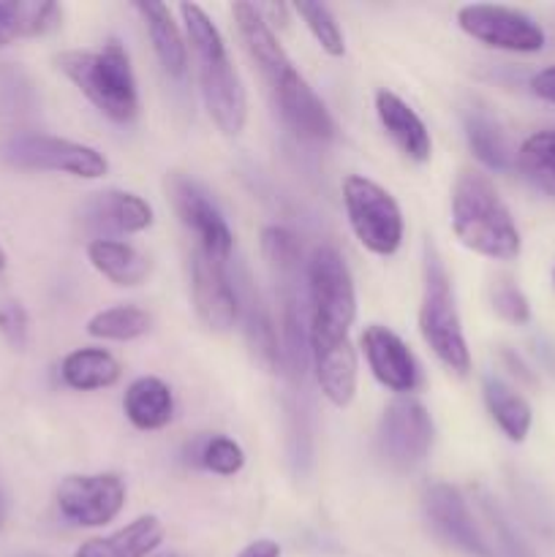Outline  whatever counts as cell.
<instances>
[{
	"label": "cell",
	"mask_w": 555,
	"mask_h": 557,
	"mask_svg": "<svg viewBox=\"0 0 555 557\" xmlns=\"http://www.w3.org/2000/svg\"><path fill=\"white\" fill-rule=\"evenodd\" d=\"M424 515L433 531L468 557H490L471 498L452 484H433L424 493Z\"/></svg>",
	"instance_id": "cell-14"
},
{
	"label": "cell",
	"mask_w": 555,
	"mask_h": 557,
	"mask_svg": "<svg viewBox=\"0 0 555 557\" xmlns=\"http://www.w3.org/2000/svg\"><path fill=\"white\" fill-rule=\"evenodd\" d=\"M9 259L0 245V335L14 348H22L27 343V313L16 294L9 286Z\"/></svg>",
	"instance_id": "cell-33"
},
{
	"label": "cell",
	"mask_w": 555,
	"mask_h": 557,
	"mask_svg": "<svg viewBox=\"0 0 555 557\" xmlns=\"http://www.w3.org/2000/svg\"><path fill=\"white\" fill-rule=\"evenodd\" d=\"M457 25L473 41L501 52L533 54L544 49V30L526 11L493 3H468L457 9Z\"/></svg>",
	"instance_id": "cell-8"
},
{
	"label": "cell",
	"mask_w": 555,
	"mask_h": 557,
	"mask_svg": "<svg viewBox=\"0 0 555 557\" xmlns=\"http://www.w3.org/2000/svg\"><path fill=\"white\" fill-rule=\"evenodd\" d=\"M63 9L47 0H9L0 3V49L16 38L47 36L60 27Z\"/></svg>",
	"instance_id": "cell-26"
},
{
	"label": "cell",
	"mask_w": 555,
	"mask_h": 557,
	"mask_svg": "<svg viewBox=\"0 0 555 557\" xmlns=\"http://www.w3.org/2000/svg\"><path fill=\"white\" fill-rule=\"evenodd\" d=\"M468 498H471L473 511H477L490 557H536L484 490H473V495H468Z\"/></svg>",
	"instance_id": "cell-29"
},
{
	"label": "cell",
	"mask_w": 555,
	"mask_h": 557,
	"mask_svg": "<svg viewBox=\"0 0 555 557\" xmlns=\"http://www.w3.org/2000/svg\"><path fill=\"white\" fill-rule=\"evenodd\" d=\"M272 96H275L278 112H281L283 123L294 131L303 139L313 141H326L335 136V120H332L330 109L321 101L319 92L305 82V76L299 71H294L288 79H283L281 85L272 87Z\"/></svg>",
	"instance_id": "cell-17"
},
{
	"label": "cell",
	"mask_w": 555,
	"mask_h": 557,
	"mask_svg": "<svg viewBox=\"0 0 555 557\" xmlns=\"http://www.w3.org/2000/svg\"><path fill=\"white\" fill-rule=\"evenodd\" d=\"M308 346L321 395L335 408L351 406V400L357 397V351H354L348 332L321 330V326L308 324Z\"/></svg>",
	"instance_id": "cell-12"
},
{
	"label": "cell",
	"mask_w": 555,
	"mask_h": 557,
	"mask_svg": "<svg viewBox=\"0 0 555 557\" xmlns=\"http://www.w3.org/2000/svg\"><path fill=\"white\" fill-rule=\"evenodd\" d=\"M134 11L145 22V30L150 36L152 52L158 63L169 76L180 79L188 71V38L180 30L172 9L166 3H134Z\"/></svg>",
	"instance_id": "cell-21"
},
{
	"label": "cell",
	"mask_w": 555,
	"mask_h": 557,
	"mask_svg": "<svg viewBox=\"0 0 555 557\" xmlns=\"http://www.w3.org/2000/svg\"><path fill=\"white\" fill-rule=\"evenodd\" d=\"M533 96H539L542 101L555 103V65H547V69L539 71L531 79Z\"/></svg>",
	"instance_id": "cell-37"
},
{
	"label": "cell",
	"mask_w": 555,
	"mask_h": 557,
	"mask_svg": "<svg viewBox=\"0 0 555 557\" xmlns=\"http://www.w3.org/2000/svg\"><path fill=\"white\" fill-rule=\"evenodd\" d=\"M54 500L71 525L103 528L123 511L125 484L118 473H71L60 482Z\"/></svg>",
	"instance_id": "cell-10"
},
{
	"label": "cell",
	"mask_w": 555,
	"mask_h": 557,
	"mask_svg": "<svg viewBox=\"0 0 555 557\" xmlns=\"http://www.w3.org/2000/svg\"><path fill=\"white\" fill-rule=\"evenodd\" d=\"M515 163L528 183L555 196V131H536L528 136L517 150Z\"/></svg>",
	"instance_id": "cell-30"
},
{
	"label": "cell",
	"mask_w": 555,
	"mask_h": 557,
	"mask_svg": "<svg viewBox=\"0 0 555 557\" xmlns=\"http://www.w3.org/2000/svg\"><path fill=\"white\" fill-rule=\"evenodd\" d=\"M237 557H281V544L272 539H256Z\"/></svg>",
	"instance_id": "cell-38"
},
{
	"label": "cell",
	"mask_w": 555,
	"mask_h": 557,
	"mask_svg": "<svg viewBox=\"0 0 555 557\" xmlns=\"http://www.w3.org/2000/svg\"><path fill=\"white\" fill-rule=\"evenodd\" d=\"M156 557H180V555H174V553H163V555H156Z\"/></svg>",
	"instance_id": "cell-39"
},
{
	"label": "cell",
	"mask_w": 555,
	"mask_h": 557,
	"mask_svg": "<svg viewBox=\"0 0 555 557\" xmlns=\"http://www.w3.org/2000/svg\"><path fill=\"white\" fill-rule=\"evenodd\" d=\"M261 253H264L267 264L275 272L283 288H294L299 272V243L288 228L283 226H267L261 232Z\"/></svg>",
	"instance_id": "cell-32"
},
{
	"label": "cell",
	"mask_w": 555,
	"mask_h": 557,
	"mask_svg": "<svg viewBox=\"0 0 555 557\" xmlns=\"http://www.w3.org/2000/svg\"><path fill=\"white\" fill-rule=\"evenodd\" d=\"M150 313L136 305H114V308L98 310L90 321H87V335L96 341H114L128 343L136 337L150 332Z\"/></svg>",
	"instance_id": "cell-31"
},
{
	"label": "cell",
	"mask_w": 555,
	"mask_h": 557,
	"mask_svg": "<svg viewBox=\"0 0 555 557\" xmlns=\"http://www.w3.org/2000/svg\"><path fill=\"white\" fill-rule=\"evenodd\" d=\"M199 462L207 471L218 473V476H234L243 471L245 451L237 441L226 438V435H215V438L205 441L199 451Z\"/></svg>",
	"instance_id": "cell-35"
},
{
	"label": "cell",
	"mask_w": 555,
	"mask_h": 557,
	"mask_svg": "<svg viewBox=\"0 0 555 557\" xmlns=\"http://www.w3.org/2000/svg\"><path fill=\"white\" fill-rule=\"evenodd\" d=\"M482 397L495 428H498L511 444H522V441L528 438V433H531L533 424V411L531 406H528L526 397L517 389H511L506 381L495 379V375H484Z\"/></svg>",
	"instance_id": "cell-25"
},
{
	"label": "cell",
	"mask_w": 555,
	"mask_h": 557,
	"mask_svg": "<svg viewBox=\"0 0 555 557\" xmlns=\"http://www.w3.org/2000/svg\"><path fill=\"white\" fill-rule=\"evenodd\" d=\"M0 158L22 172H58L79 180H98L109 172V161L96 147L52 134H14L0 145Z\"/></svg>",
	"instance_id": "cell-6"
},
{
	"label": "cell",
	"mask_w": 555,
	"mask_h": 557,
	"mask_svg": "<svg viewBox=\"0 0 555 557\" xmlns=\"http://www.w3.org/2000/svg\"><path fill=\"white\" fill-rule=\"evenodd\" d=\"M419 332L441 364L455 375L471 373V351H468L462 321L457 313L455 288L449 270L433 243H424L422 256V305H419Z\"/></svg>",
	"instance_id": "cell-4"
},
{
	"label": "cell",
	"mask_w": 555,
	"mask_h": 557,
	"mask_svg": "<svg viewBox=\"0 0 555 557\" xmlns=\"http://www.w3.org/2000/svg\"><path fill=\"white\" fill-rule=\"evenodd\" d=\"M452 228L460 245L495 261L520 256L522 239L509 207L488 174L462 169L452 185Z\"/></svg>",
	"instance_id": "cell-2"
},
{
	"label": "cell",
	"mask_w": 555,
	"mask_h": 557,
	"mask_svg": "<svg viewBox=\"0 0 555 557\" xmlns=\"http://www.w3.org/2000/svg\"><path fill=\"white\" fill-rule=\"evenodd\" d=\"M490 302H493L495 313L504 321H509V324L526 326L531 321V302L522 294V288L517 283L506 281V277L493 283V288H490Z\"/></svg>",
	"instance_id": "cell-36"
},
{
	"label": "cell",
	"mask_w": 555,
	"mask_h": 557,
	"mask_svg": "<svg viewBox=\"0 0 555 557\" xmlns=\"http://www.w3.org/2000/svg\"><path fill=\"white\" fill-rule=\"evenodd\" d=\"M123 375L118 359L103 348H76L60 362V379L76 392H96L114 386Z\"/></svg>",
	"instance_id": "cell-27"
},
{
	"label": "cell",
	"mask_w": 555,
	"mask_h": 557,
	"mask_svg": "<svg viewBox=\"0 0 555 557\" xmlns=\"http://www.w3.org/2000/svg\"><path fill=\"white\" fill-rule=\"evenodd\" d=\"M190 294H194L196 315L207 330L229 332L237 326V283H232L223 261L210 259L199 248L190 250Z\"/></svg>",
	"instance_id": "cell-13"
},
{
	"label": "cell",
	"mask_w": 555,
	"mask_h": 557,
	"mask_svg": "<svg viewBox=\"0 0 555 557\" xmlns=\"http://www.w3.org/2000/svg\"><path fill=\"white\" fill-rule=\"evenodd\" d=\"M292 9L297 11L299 20L308 25V30L313 33L319 47L324 49L330 58H343V54H346V41H343L341 25H337L335 14H332L324 3H294Z\"/></svg>",
	"instance_id": "cell-34"
},
{
	"label": "cell",
	"mask_w": 555,
	"mask_h": 557,
	"mask_svg": "<svg viewBox=\"0 0 555 557\" xmlns=\"http://www.w3.org/2000/svg\"><path fill=\"white\" fill-rule=\"evenodd\" d=\"M0 522H3V500H0Z\"/></svg>",
	"instance_id": "cell-40"
},
{
	"label": "cell",
	"mask_w": 555,
	"mask_h": 557,
	"mask_svg": "<svg viewBox=\"0 0 555 557\" xmlns=\"http://www.w3.org/2000/svg\"><path fill=\"white\" fill-rule=\"evenodd\" d=\"M169 196H172L174 212L180 215L183 226L194 232L196 248L210 256V259L226 264L234 250V232L226 218H223V212L207 199L199 185L190 183L183 174L169 177Z\"/></svg>",
	"instance_id": "cell-11"
},
{
	"label": "cell",
	"mask_w": 555,
	"mask_h": 557,
	"mask_svg": "<svg viewBox=\"0 0 555 557\" xmlns=\"http://www.w3.org/2000/svg\"><path fill=\"white\" fill-rule=\"evenodd\" d=\"M462 128H466L468 147L482 166L493 169V172H506L515 163L509 139L488 109H468L462 117Z\"/></svg>",
	"instance_id": "cell-28"
},
{
	"label": "cell",
	"mask_w": 555,
	"mask_h": 557,
	"mask_svg": "<svg viewBox=\"0 0 555 557\" xmlns=\"http://www.w3.org/2000/svg\"><path fill=\"white\" fill-rule=\"evenodd\" d=\"M60 74L112 123H131L139 114V90L131 58L120 41L98 49H69L54 54Z\"/></svg>",
	"instance_id": "cell-3"
},
{
	"label": "cell",
	"mask_w": 555,
	"mask_h": 557,
	"mask_svg": "<svg viewBox=\"0 0 555 557\" xmlns=\"http://www.w3.org/2000/svg\"><path fill=\"white\" fill-rule=\"evenodd\" d=\"M123 411L136 430H161L174 417V395L166 381L156 375H141L131 381L123 397Z\"/></svg>",
	"instance_id": "cell-24"
},
{
	"label": "cell",
	"mask_w": 555,
	"mask_h": 557,
	"mask_svg": "<svg viewBox=\"0 0 555 557\" xmlns=\"http://www.w3.org/2000/svg\"><path fill=\"white\" fill-rule=\"evenodd\" d=\"M79 221L92 239H114V234H139L152 226L150 201L131 190H98L82 205Z\"/></svg>",
	"instance_id": "cell-15"
},
{
	"label": "cell",
	"mask_w": 555,
	"mask_h": 557,
	"mask_svg": "<svg viewBox=\"0 0 555 557\" xmlns=\"http://www.w3.org/2000/svg\"><path fill=\"white\" fill-rule=\"evenodd\" d=\"M375 114H379L381 128L386 131V136L395 141V147L408 161H430L433 141H430L428 125L422 123V117L400 96H395L392 90L375 92Z\"/></svg>",
	"instance_id": "cell-20"
},
{
	"label": "cell",
	"mask_w": 555,
	"mask_h": 557,
	"mask_svg": "<svg viewBox=\"0 0 555 557\" xmlns=\"http://www.w3.org/2000/svg\"><path fill=\"white\" fill-rule=\"evenodd\" d=\"M343 205L354 237L375 256H395L403 245V212L395 196L362 174L343 180Z\"/></svg>",
	"instance_id": "cell-5"
},
{
	"label": "cell",
	"mask_w": 555,
	"mask_h": 557,
	"mask_svg": "<svg viewBox=\"0 0 555 557\" xmlns=\"http://www.w3.org/2000/svg\"><path fill=\"white\" fill-rule=\"evenodd\" d=\"M359 343H362L370 373L375 375L381 386L395 392L397 397H406L417 389L422 373H419L417 357L403 343L400 335L381 324H370L359 337Z\"/></svg>",
	"instance_id": "cell-16"
},
{
	"label": "cell",
	"mask_w": 555,
	"mask_h": 557,
	"mask_svg": "<svg viewBox=\"0 0 555 557\" xmlns=\"http://www.w3.org/2000/svg\"><path fill=\"white\" fill-rule=\"evenodd\" d=\"M163 525L156 515H141L109 536L90 539L74 557H150L161 547Z\"/></svg>",
	"instance_id": "cell-23"
},
{
	"label": "cell",
	"mask_w": 555,
	"mask_h": 557,
	"mask_svg": "<svg viewBox=\"0 0 555 557\" xmlns=\"http://www.w3.org/2000/svg\"><path fill=\"white\" fill-rule=\"evenodd\" d=\"M177 11L183 16L185 38H188L196 60V74H199V90L207 114L221 134L239 136L248 123V96H245L243 79H239L237 69L229 58L226 41L201 5L180 3Z\"/></svg>",
	"instance_id": "cell-1"
},
{
	"label": "cell",
	"mask_w": 555,
	"mask_h": 557,
	"mask_svg": "<svg viewBox=\"0 0 555 557\" xmlns=\"http://www.w3.org/2000/svg\"><path fill=\"white\" fill-rule=\"evenodd\" d=\"M433 419L417 397H395L379 422V451L397 471H411L433 446Z\"/></svg>",
	"instance_id": "cell-9"
},
{
	"label": "cell",
	"mask_w": 555,
	"mask_h": 557,
	"mask_svg": "<svg viewBox=\"0 0 555 557\" xmlns=\"http://www.w3.org/2000/svg\"><path fill=\"white\" fill-rule=\"evenodd\" d=\"M87 261L98 275L120 288H136L150 277V259L123 239H90Z\"/></svg>",
	"instance_id": "cell-22"
},
{
	"label": "cell",
	"mask_w": 555,
	"mask_h": 557,
	"mask_svg": "<svg viewBox=\"0 0 555 557\" xmlns=\"http://www.w3.org/2000/svg\"><path fill=\"white\" fill-rule=\"evenodd\" d=\"M239 297V324H243L245 343L250 348V357L267 373H275L281 368V337L272 321L270 308L264 305L261 294L250 283L248 272H243V281L237 283Z\"/></svg>",
	"instance_id": "cell-19"
},
{
	"label": "cell",
	"mask_w": 555,
	"mask_h": 557,
	"mask_svg": "<svg viewBox=\"0 0 555 557\" xmlns=\"http://www.w3.org/2000/svg\"><path fill=\"white\" fill-rule=\"evenodd\" d=\"M234 25H237L239 38H243L245 49H248L250 60L259 65L261 76L267 79V85L278 87L283 79L294 74V63L286 54V49L278 41L275 30L264 22V16L259 14L256 3H234L232 5Z\"/></svg>",
	"instance_id": "cell-18"
},
{
	"label": "cell",
	"mask_w": 555,
	"mask_h": 557,
	"mask_svg": "<svg viewBox=\"0 0 555 557\" xmlns=\"http://www.w3.org/2000/svg\"><path fill=\"white\" fill-rule=\"evenodd\" d=\"M305 281H308L310 302L308 324L348 332V326L357 319V288H354L346 259L330 245H321L305 267Z\"/></svg>",
	"instance_id": "cell-7"
}]
</instances>
